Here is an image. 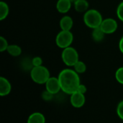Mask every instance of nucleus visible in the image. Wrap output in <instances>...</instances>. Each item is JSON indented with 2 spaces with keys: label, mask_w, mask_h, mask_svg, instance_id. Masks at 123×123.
Here are the masks:
<instances>
[{
  "label": "nucleus",
  "mask_w": 123,
  "mask_h": 123,
  "mask_svg": "<svg viewBox=\"0 0 123 123\" xmlns=\"http://www.w3.org/2000/svg\"><path fill=\"white\" fill-rule=\"evenodd\" d=\"M115 79L116 80L123 85V67H119L115 72Z\"/></svg>",
  "instance_id": "18"
},
{
  "label": "nucleus",
  "mask_w": 123,
  "mask_h": 123,
  "mask_svg": "<svg viewBox=\"0 0 123 123\" xmlns=\"http://www.w3.org/2000/svg\"><path fill=\"white\" fill-rule=\"evenodd\" d=\"M12 91V85L10 82L4 77L0 78V96H6L10 94Z\"/></svg>",
  "instance_id": "9"
},
{
  "label": "nucleus",
  "mask_w": 123,
  "mask_h": 123,
  "mask_svg": "<svg viewBox=\"0 0 123 123\" xmlns=\"http://www.w3.org/2000/svg\"><path fill=\"white\" fill-rule=\"evenodd\" d=\"M117 16L123 22V1L119 4L117 8Z\"/></svg>",
  "instance_id": "21"
},
{
  "label": "nucleus",
  "mask_w": 123,
  "mask_h": 123,
  "mask_svg": "<svg viewBox=\"0 0 123 123\" xmlns=\"http://www.w3.org/2000/svg\"><path fill=\"white\" fill-rule=\"evenodd\" d=\"M53 97V94H52L51 93H50L47 90L44 91L42 93V98H43V100H45L46 101H49L52 100Z\"/></svg>",
  "instance_id": "22"
},
{
  "label": "nucleus",
  "mask_w": 123,
  "mask_h": 123,
  "mask_svg": "<svg viewBox=\"0 0 123 123\" xmlns=\"http://www.w3.org/2000/svg\"><path fill=\"white\" fill-rule=\"evenodd\" d=\"M27 123H45V117L40 112H33L28 117Z\"/></svg>",
  "instance_id": "13"
},
{
  "label": "nucleus",
  "mask_w": 123,
  "mask_h": 123,
  "mask_svg": "<svg viewBox=\"0 0 123 123\" xmlns=\"http://www.w3.org/2000/svg\"><path fill=\"white\" fill-rule=\"evenodd\" d=\"M105 33H104V31L101 29L100 27L92 29V37L93 38V40L96 42H101L103 41V39L105 38Z\"/></svg>",
  "instance_id": "14"
},
{
  "label": "nucleus",
  "mask_w": 123,
  "mask_h": 123,
  "mask_svg": "<svg viewBox=\"0 0 123 123\" xmlns=\"http://www.w3.org/2000/svg\"><path fill=\"white\" fill-rule=\"evenodd\" d=\"M43 59L40 57H35L32 59L31 63L32 67H38L43 65Z\"/></svg>",
  "instance_id": "20"
},
{
  "label": "nucleus",
  "mask_w": 123,
  "mask_h": 123,
  "mask_svg": "<svg viewBox=\"0 0 123 123\" xmlns=\"http://www.w3.org/2000/svg\"><path fill=\"white\" fill-rule=\"evenodd\" d=\"M70 102L71 104L75 108H81L85 102H86V97L85 94H81L78 91H76L70 95Z\"/></svg>",
  "instance_id": "8"
},
{
  "label": "nucleus",
  "mask_w": 123,
  "mask_h": 123,
  "mask_svg": "<svg viewBox=\"0 0 123 123\" xmlns=\"http://www.w3.org/2000/svg\"><path fill=\"white\" fill-rule=\"evenodd\" d=\"M71 0H58L56 3V9L61 14H66L71 9Z\"/></svg>",
  "instance_id": "10"
},
{
  "label": "nucleus",
  "mask_w": 123,
  "mask_h": 123,
  "mask_svg": "<svg viewBox=\"0 0 123 123\" xmlns=\"http://www.w3.org/2000/svg\"><path fill=\"white\" fill-rule=\"evenodd\" d=\"M61 59L63 62L68 67H74V65L79 60V56L77 50L68 46L63 49L61 53Z\"/></svg>",
  "instance_id": "4"
},
{
  "label": "nucleus",
  "mask_w": 123,
  "mask_h": 123,
  "mask_svg": "<svg viewBox=\"0 0 123 123\" xmlns=\"http://www.w3.org/2000/svg\"><path fill=\"white\" fill-rule=\"evenodd\" d=\"M45 90L55 95L61 91L60 82L58 77H51L45 83Z\"/></svg>",
  "instance_id": "7"
},
{
  "label": "nucleus",
  "mask_w": 123,
  "mask_h": 123,
  "mask_svg": "<svg viewBox=\"0 0 123 123\" xmlns=\"http://www.w3.org/2000/svg\"><path fill=\"white\" fill-rule=\"evenodd\" d=\"M74 41V35L71 30H61L55 37V43L58 47L63 49L71 46Z\"/></svg>",
  "instance_id": "5"
},
{
  "label": "nucleus",
  "mask_w": 123,
  "mask_h": 123,
  "mask_svg": "<svg viewBox=\"0 0 123 123\" xmlns=\"http://www.w3.org/2000/svg\"><path fill=\"white\" fill-rule=\"evenodd\" d=\"M9 45V44L8 43L7 40L4 36H1L0 37V51L4 52V51H6Z\"/></svg>",
  "instance_id": "19"
},
{
  "label": "nucleus",
  "mask_w": 123,
  "mask_h": 123,
  "mask_svg": "<svg viewBox=\"0 0 123 123\" xmlns=\"http://www.w3.org/2000/svg\"><path fill=\"white\" fill-rule=\"evenodd\" d=\"M76 91H78V92H79V93H81V94H85L86 93V91H87V88H86V86L85 85L80 83V85L79 86V87H78Z\"/></svg>",
  "instance_id": "24"
},
{
  "label": "nucleus",
  "mask_w": 123,
  "mask_h": 123,
  "mask_svg": "<svg viewBox=\"0 0 123 123\" xmlns=\"http://www.w3.org/2000/svg\"><path fill=\"white\" fill-rule=\"evenodd\" d=\"M59 25L62 30H71L74 25V20L71 17L65 15L60 20Z\"/></svg>",
  "instance_id": "11"
},
{
  "label": "nucleus",
  "mask_w": 123,
  "mask_h": 123,
  "mask_svg": "<svg viewBox=\"0 0 123 123\" xmlns=\"http://www.w3.org/2000/svg\"><path fill=\"white\" fill-rule=\"evenodd\" d=\"M6 51L12 57H19V55H21L22 49L17 44H9L6 49Z\"/></svg>",
  "instance_id": "15"
},
{
  "label": "nucleus",
  "mask_w": 123,
  "mask_h": 123,
  "mask_svg": "<svg viewBox=\"0 0 123 123\" xmlns=\"http://www.w3.org/2000/svg\"><path fill=\"white\" fill-rule=\"evenodd\" d=\"M58 78L61 91L68 95L76 92L81 83L79 74L72 69L66 68L62 70L59 72Z\"/></svg>",
  "instance_id": "1"
},
{
  "label": "nucleus",
  "mask_w": 123,
  "mask_h": 123,
  "mask_svg": "<svg viewBox=\"0 0 123 123\" xmlns=\"http://www.w3.org/2000/svg\"><path fill=\"white\" fill-rule=\"evenodd\" d=\"M103 17L102 14L95 9H88L84 12L83 16V20L84 24L89 28L94 29L98 27H100Z\"/></svg>",
  "instance_id": "2"
},
{
  "label": "nucleus",
  "mask_w": 123,
  "mask_h": 123,
  "mask_svg": "<svg viewBox=\"0 0 123 123\" xmlns=\"http://www.w3.org/2000/svg\"><path fill=\"white\" fill-rule=\"evenodd\" d=\"M75 10L79 13L86 12L89 7V4L87 0H76L74 2Z\"/></svg>",
  "instance_id": "12"
},
{
  "label": "nucleus",
  "mask_w": 123,
  "mask_h": 123,
  "mask_svg": "<svg viewBox=\"0 0 123 123\" xmlns=\"http://www.w3.org/2000/svg\"><path fill=\"white\" fill-rule=\"evenodd\" d=\"M119 49L120 51V52L123 54V36L120 38V41H119Z\"/></svg>",
  "instance_id": "25"
},
{
  "label": "nucleus",
  "mask_w": 123,
  "mask_h": 123,
  "mask_svg": "<svg viewBox=\"0 0 123 123\" xmlns=\"http://www.w3.org/2000/svg\"><path fill=\"white\" fill-rule=\"evenodd\" d=\"M74 70L78 73V74H82L84 73L86 71V65L81 60H79L74 66Z\"/></svg>",
  "instance_id": "17"
},
{
  "label": "nucleus",
  "mask_w": 123,
  "mask_h": 123,
  "mask_svg": "<svg viewBox=\"0 0 123 123\" xmlns=\"http://www.w3.org/2000/svg\"><path fill=\"white\" fill-rule=\"evenodd\" d=\"M9 12V7L8 4L4 1H0V20H5Z\"/></svg>",
  "instance_id": "16"
},
{
  "label": "nucleus",
  "mask_w": 123,
  "mask_h": 123,
  "mask_svg": "<svg viewBox=\"0 0 123 123\" xmlns=\"http://www.w3.org/2000/svg\"><path fill=\"white\" fill-rule=\"evenodd\" d=\"M117 114L120 119L123 120V100L118 104L117 107Z\"/></svg>",
  "instance_id": "23"
},
{
  "label": "nucleus",
  "mask_w": 123,
  "mask_h": 123,
  "mask_svg": "<svg viewBox=\"0 0 123 123\" xmlns=\"http://www.w3.org/2000/svg\"><path fill=\"white\" fill-rule=\"evenodd\" d=\"M30 78L32 81L37 84H45L48 80L50 78V71L43 65L32 67L30 70Z\"/></svg>",
  "instance_id": "3"
},
{
  "label": "nucleus",
  "mask_w": 123,
  "mask_h": 123,
  "mask_svg": "<svg viewBox=\"0 0 123 123\" xmlns=\"http://www.w3.org/2000/svg\"><path fill=\"white\" fill-rule=\"evenodd\" d=\"M100 28L105 34H112L117 30L118 24L114 18L107 17L103 20Z\"/></svg>",
  "instance_id": "6"
}]
</instances>
